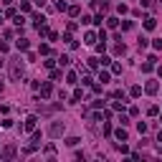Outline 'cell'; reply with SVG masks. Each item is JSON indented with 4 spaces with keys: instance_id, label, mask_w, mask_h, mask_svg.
<instances>
[{
    "instance_id": "cell-36",
    "label": "cell",
    "mask_w": 162,
    "mask_h": 162,
    "mask_svg": "<svg viewBox=\"0 0 162 162\" xmlns=\"http://www.w3.org/2000/svg\"><path fill=\"white\" fill-rule=\"evenodd\" d=\"M160 3H162V0H160Z\"/></svg>"
},
{
    "instance_id": "cell-6",
    "label": "cell",
    "mask_w": 162,
    "mask_h": 162,
    "mask_svg": "<svg viewBox=\"0 0 162 162\" xmlns=\"http://www.w3.org/2000/svg\"><path fill=\"white\" fill-rule=\"evenodd\" d=\"M36 122H38V119H36V117H33V114H31V117H28V119H25V124H23V129H25V132H33V129H36Z\"/></svg>"
},
{
    "instance_id": "cell-9",
    "label": "cell",
    "mask_w": 162,
    "mask_h": 162,
    "mask_svg": "<svg viewBox=\"0 0 162 162\" xmlns=\"http://www.w3.org/2000/svg\"><path fill=\"white\" fill-rule=\"evenodd\" d=\"M33 23H36V28L43 25V23H46V15H41V13H33Z\"/></svg>"
},
{
    "instance_id": "cell-12",
    "label": "cell",
    "mask_w": 162,
    "mask_h": 162,
    "mask_svg": "<svg viewBox=\"0 0 162 162\" xmlns=\"http://www.w3.org/2000/svg\"><path fill=\"white\" fill-rule=\"evenodd\" d=\"M68 13H71L74 18H79V15H81V8H79V5H71V8H68Z\"/></svg>"
},
{
    "instance_id": "cell-31",
    "label": "cell",
    "mask_w": 162,
    "mask_h": 162,
    "mask_svg": "<svg viewBox=\"0 0 162 162\" xmlns=\"http://www.w3.org/2000/svg\"><path fill=\"white\" fill-rule=\"evenodd\" d=\"M157 142H160V144H162V132H160V134H157Z\"/></svg>"
},
{
    "instance_id": "cell-28",
    "label": "cell",
    "mask_w": 162,
    "mask_h": 162,
    "mask_svg": "<svg viewBox=\"0 0 162 162\" xmlns=\"http://www.w3.org/2000/svg\"><path fill=\"white\" fill-rule=\"evenodd\" d=\"M51 79H53V81L61 79V71H58V68H53V71H51Z\"/></svg>"
},
{
    "instance_id": "cell-13",
    "label": "cell",
    "mask_w": 162,
    "mask_h": 162,
    "mask_svg": "<svg viewBox=\"0 0 162 162\" xmlns=\"http://www.w3.org/2000/svg\"><path fill=\"white\" fill-rule=\"evenodd\" d=\"M66 81H68V84H79V81H76V71H68V74H66Z\"/></svg>"
},
{
    "instance_id": "cell-25",
    "label": "cell",
    "mask_w": 162,
    "mask_h": 162,
    "mask_svg": "<svg viewBox=\"0 0 162 162\" xmlns=\"http://www.w3.org/2000/svg\"><path fill=\"white\" fill-rule=\"evenodd\" d=\"M38 53H43V56H48V53H51V48H48V46L43 43V46H41V48H38Z\"/></svg>"
},
{
    "instance_id": "cell-20",
    "label": "cell",
    "mask_w": 162,
    "mask_h": 162,
    "mask_svg": "<svg viewBox=\"0 0 162 162\" xmlns=\"http://www.w3.org/2000/svg\"><path fill=\"white\" fill-rule=\"evenodd\" d=\"M58 63H61V66H68V63H71V58H68V56H58Z\"/></svg>"
},
{
    "instance_id": "cell-7",
    "label": "cell",
    "mask_w": 162,
    "mask_h": 162,
    "mask_svg": "<svg viewBox=\"0 0 162 162\" xmlns=\"http://www.w3.org/2000/svg\"><path fill=\"white\" fill-rule=\"evenodd\" d=\"M157 89H160V84H157V81H147V86H144L147 94H157Z\"/></svg>"
},
{
    "instance_id": "cell-3",
    "label": "cell",
    "mask_w": 162,
    "mask_h": 162,
    "mask_svg": "<svg viewBox=\"0 0 162 162\" xmlns=\"http://www.w3.org/2000/svg\"><path fill=\"white\" fill-rule=\"evenodd\" d=\"M0 157H3V160H13V157H15V144H5L3 152H0Z\"/></svg>"
},
{
    "instance_id": "cell-2",
    "label": "cell",
    "mask_w": 162,
    "mask_h": 162,
    "mask_svg": "<svg viewBox=\"0 0 162 162\" xmlns=\"http://www.w3.org/2000/svg\"><path fill=\"white\" fill-rule=\"evenodd\" d=\"M63 129H66V127H63V122H53L51 127H48V134H51L53 139H58V137L63 134Z\"/></svg>"
},
{
    "instance_id": "cell-23",
    "label": "cell",
    "mask_w": 162,
    "mask_h": 162,
    "mask_svg": "<svg viewBox=\"0 0 162 162\" xmlns=\"http://www.w3.org/2000/svg\"><path fill=\"white\" fill-rule=\"evenodd\" d=\"M114 53H127V48H124V43H117V46H114Z\"/></svg>"
},
{
    "instance_id": "cell-19",
    "label": "cell",
    "mask_w": 162,
    "mask_h": 162,
    "mask_svg": "<svg viewBox=\"0 0 162 162\" xmlns=\"http://www.w3.org/2000/svg\"><path fill=\"white\" fill-rule=\"evenodd\" d=\"M20 10H23V13H31V3H28V0H23V3H20Z\"/></svg>"
},
{
    "instance_id": "cell-35",
    "label": "cell",
    "mask_w": 162,
    "mask_h": 162,
    "mask_svg": "<svg viewBox=\"0 0 162 162\" xmlns=\"http://www.w3.org/2000/svg\"><path fill=\"white\" fill-rule=\"evenodd\" d=\"M160 122H162V117H160Z\"/></svg>"
},
{
    "instance_id": "cell-5",
    "label": "cell",
    "mask_w": 162,
    "mask_h": 162,
    "mask_svg": "<svg viewBox=\"0 0 162 162\" xmlns=\"http://www.w3.org/2000/svg\"><path fill=\"white\" fill-rule=\"evenodd\" d=\"M96 38H99V36H96L94 31H86V33H84V43H86V46H96Z\"/></svg>"
},
{
    "instance_id": "cell-33",
    "label": "cell",
    "mask_w": 162,
    "mask_h": 162,
    "mask_svg": "<svg viewBox=\"0 0 162 162\" xmlns=\"http://www.w3.org/2000/svg\"><path fill=\"white\" fill-rule=\"evenodd\" d=\"M157 74H160V76H162V66H160V68H157Z\"/></svg>"
},
{
    "instance_id": "cell-18",
    "label": "cell",
    "mask_w": 162,
    "mask_h": 162,
    "mask_svg": "<svg viewBox=\"0 0 162 162\" xmlns=\"http://www.w3.org/2000/svg\"><path fill=\"white\" fill-rule=\"evenodd\" d=\"M99 81L107 84V81H109V71H99Z\"/></svg>"
},
{
    "instance_id": "cell-1",
    "label": "cell",
    "mask_w": 162,
    "mask_h": 162,
    "mask_svg": "<svg viewBox=\"0 0 162 162\" xmlns=\"http://www.w3.org/2000/svg\"><path fill=\"white\" fill-rule=\"evenodd\" d=\"M25 74V66L20 58H13L10 61V81H20V76Z\"/></svg>"
},
{
    "instance_id": "cell-8",
    "label": "cell",
    "mask_w": 162,
    "mask_h": 162,
    "mask_svg": "<svg viewBox=\"0 0 162 162\" xmlns=\"http://www.w3.org/2000/svg\"><path fill=\"white\" fill-rule=\"evenodd\" d=\"M15 48H18V51H28V48H31V43H28L25 38H20V41H15Z\"/></svg>"
},
{
    "instance_id": "cell-21",
    "label": "cell",
    "mask_w": 162,
    "mask_h": 162,
    "mask_svg": "<svg viewBox=\"0 0 162 162\" xmlns=\"http://www.w3.org/2000/svg\"><path fill=\"white\" fill-rule=\"evenodd\" d=\"M0 127H3V129H10V127H13V119H3V122H0Z\"/></svg>"
},
{
    "instance_id": "cell-24",
    "label": "cell",
    "mask_w": 162,
    "mask_h": 162,
    "mask_svg": "<svg viewBox=\"0 0 162 162\" xmlns=\"http://www.w3.org/2000/svg\"><path fill=\"white\" fill-rule=\"evenodd\" d=\"M129 94H132V96H139V94H142V86H132Z\"/></svg>"
},
{
    "instance_id": "cell-14",
    "label": "cell",
    "mask_w": 162,
    "mask_h": 162,
    "mask_svg": "<svg viewBox=\"0 0 162 162\" xmlns=\"http://www.w3.org/2000/svg\"><path fill=\"white\" fill-rule=\"evenodd\" d=\"M56 10H58V13H63V10H68V5L63 3V0H58V3H56Z\"/></svg>"
},
{
    "instance_id": "cell-34",
    "label": "cell",
    "mask_w": 162,
    "mask_h": 162,
    "mask_svg": "<svg viewBox=\"0 0 162 162\" xmlns=\"http://www.w3.org/2000/svg\"><path fill=\"white\" fill-rule=\"evenodd\" d=\"M157 152H160V154H162V144H160V147H157Z\"/></svg>"
},
{
    "instance_id": "cell-16",
    "label": "cell",
    "mask_w": 162,
    "mask_h": 162,
    "mask_svg": "<svg viewBox=\"0 0 162 162\" xmlns=\"http://www.w3.org/2000/svg\"><path fill=\"white\" fill-rule=\"evenodd\" d=\"M56 154V147L53 144H46V157H53Z\"/></svg>"
},
{
    "instance_id": "cell-27",
    "label": "cell",
    "mask_w": 162,
    "mask_h": 162,
    "mask_svg": "<svg viewBox=\"0 0 162 162\" xmlns=\"http://www.w3.org/2000/svg\"><path fill=\"white\" fill-rule=\"evenodd\" d=\"M137 129H139V134H144V132H147V124H144V122H139V124H137Z\"/></svg>"
},
{
    "instance_id": "cell-4",
    "label": "cell",
    "mask_w": 162,
    "mask_h": 162,
    "mask_svg": "<svg viewBox=\"0 0 162 162\" xmlns=\"http://www.w3.org/2000/svg\"><path fill=\"white\" fill-rule=\"evenodd\" d=\"M51 94H53V86H51V81H43V84H41V96H43V99H48Z\"/></svg>"
},
{
    "instance_id": "cell-32",
    "label": "cell",
    "mask_w": 162,
    "mask_h": 162,
    "mask_svg": "<svg viewBox=\"0 0 162 162\" xmlns=\"http://www.w3.org/2000/svg\"><path fill=\"white\" fill-rule=\"evenodd\" d=\"M3 3H5V5H10V3H13V0H3Z\"/></svg>"
},
{
    "instance_id": "cell-15",
    "label": "cell",
    "mask_w": 162,
    "mask_h": 162,
    "mask_svg": "<svg viewBox=\"0 0 162 162\" xmlns=\"http://www.w3.org/2000/svg\"><path fill=\"white\" fill-rule=\"evenodd\" d=\"M79 142H81L79 137H68V139H66V144H68V147H76V144H79Z\"/></svg>"
},
{
    "instance_id": "cell-29",
    "label": "cell",
    "mask_w": 162,
    "mask_h": 162,
    "mask_svg": "<svg viewBox=\"0 0 162 162\" xmlns=\"http://www.w3.org/2000/svg\"><path fill=\"white\" fill-rule=\"evenodd\" d=\"M157 111H160L157 107H150V109H147V114H150V117H157Z\"/></svg>"
},
{
    "instance_id": "cell-10",
    "label": "cell",
    "mask_w": 162,
    "mask_h": 162,
    "mask_svg": "<svg viewBox=\"0 0 162 162\" xmlns=\"http://www.w3.org/2000/svg\"><path fill=\"white\" fill-rule=\"evenodd\" d=\"M154 25H157V20H154V18H147V20H144V28H147V31H154Z\"/></svg>"
},
{
    "instance_id": "cell-11",
    "label": "cell",
    "mask_w": 162,
    "mask_h": 162,
    "mask_svg": "<svg viewBox=\"0 0 162 162\" xmlns=\"http://www.w3.org/2000/svg\"><path fill=\"white\" fill-rule=\"evenodd\" d=\"M114 134H117V139H122V142H124V139H127V129H124V127H119Z\"/></svg>"
},
{
    "instance_id": "cell-22",
    "label": "cell",
    "mask_w": 162,
    "mask_h": 162,
    "mask_svg": "<svg viewBox=\"0 0 162 162\" xmlns=\"http://www.w3.org/2000/svg\"><path fill=\"white\" fill-rule=\"evenodd\" d=\"M117 150H119V152H122V154H127V152H129V147H127L124 142H119V144H117Z\"/></svg>"
},
{
    "instance_id": "cell-26",
    "label": "cell",
    "mask_w": 162,
    "mask_h": 162,
    "mask_svg": "<svg viewBox=\"0 0 162 162\" xmlns=\"http://www.w3.org/2000/svg\"><path fill=\"white\" fill-rule=\"evenodd\" d=\"M48 41H58V33H56V31H48Z\"/></svg>"
},
{
    "instance_id": "cell-17",
    "label": "cell",
    "mask_w": 162,
    "mask_h": 162,
    "mask_svg": "<svg viewBox=\"0 0 162 162\" xmlns=\"http://www.w3.org/2000/svg\"><path fill=\"white\" fill-rule=\"evenodd\" d=\"M117 25H119L117 18H107V28H117Z\"/></svg>"
},
{
    "instance_id": "cell-30",
    "label": "cell",
    "mask_w": 162,
    "mask_h": 162,
    "mask_svg": "<svg viewBox=\"0 0 162 162\" xmlns=\"http://www.w3.org/2000/svg\"><path fill=\"white\" fill-rule=\"evenodd\" d=\"M152 48H154V51H162V41H154V43H152Z\"/></svg>"
}]
</instances>
